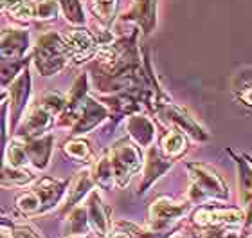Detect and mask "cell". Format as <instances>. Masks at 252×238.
<instances>
[{
	"label": "cell",
	"instance_id": "obj_18",
	"mask_svg": "<svg viewBox=\"0 0 252 238\" xmlns=\"http://www.w3.org/2000/svg\"><path fill=\"white\" fill-rule=\"evenodd\" d=\"M90 175H92L94 184H97L103 190H112V186L116 184V179H114V170H112L108 154H103L99 161H95L94 171Z\"/></svg>",
	"mask_w": 252,
	"mask_h": 238
},
{
	"label": "cell",
	"instance_id": "obj_8",
	"mask_svg": "<svg viewBox=\"0 0 252 238\" xmlns=\"http://www.w3.org/2000/svg\"><path fill=\"white\" fill-rule=\"evenodd\" d=\"M108 117V108L103 103L92 100V98H85L83 106H81V114H79L78 121L72 125V136H83L95 128L99 123H103Z\"/></svg>",
	"mask_w": 252,
	"mask_h": 238
},
{
	"label": "cell",
	"instance_id": "obj_28",
	"mask_svg": "<svg viewBox=\"0 0 252 238\" xmlns=\"http://www.w3.org/2000/svg\"><path fill=\"white\" fill-rule=\"evenodd\" d=\"M62 5H63V11H65V15L67 18L72 24H83V11H81V5H79L78 0H62Z\"/></svg>",
	"mask_w": 252,
	"mask_h": 238
},
{
	"label": "cell",
	"instance_id": "obj_4",
	"mask_svg": "<svg viewBox=\"0 0 252 238\" xmlns=\"http://www.w3.org/2000/svg\"><path fill=\"white\" fill-rule=\"evenodd\" d=\"M67 58L68 54L65 51V45H63V42L56 34H45V36L38 40L34 62H36L38 70L43 76L56 74L65 65Z\"/></svg>",
	"mask_w": 252,
	"mask_h": 238
},
{
	"label": "cell",
	"instance_id": "obj_29",
	"mask_svg": "<svg viewBox=\"0 0 252 238\" xmlns=\"http://www.w3.org/2000/svg\"><path fill=\"white\" fill-rule=\"evenodd\" d=\"M116 4L117 0H95L94 9L99 15L101 20L108 22L112 18V15H114V11H116Z\"/></svg>",
	"mask_w": 252,
	"mask_h": 238
},
{
	"label": "cell",
	"instance_id": "obj_24",
	"mask_svg": "<svg viewBox=\"0 0 252 238\" xmlns=\"http://www.w3.org/2000/svg\"><path fill=\"white\" fill-rule=\"evenodd\" d=\"M236 163L240 166V191L243 195V206L249 207L251 204V164L243 161L242 157H236Z\"/></svg>",
	"mask_w": 252,
	"mask_h": 238
},
{
	"label": "cell",
	"instance_id": "obj_1",
	"mask_svg": "<svg viewBox=\"0 0 252 238\" xmlns=\"http://www.w3.org/2000/svg\"><path fill=\"white\" fill-rule=\"evenodd\" d=\"M188 170L189 177L193 180L191 190H189V201L191 202H200L204 199L225 201L229 197V190H227L225 182L221 180V177L216 173L215 170L198 163H189Z\"/></svg>",
	"mask_w": 252,
	"mask_h": 238
},
{
	"label": "cell",
	"instance_id": "obj_9",
	"mask_svg": "<svg viewBox=\"0 0 252 238\" xmlns=\"http://www.w3.org/2000/svg\"><path fill=\"white\" fill-rule=\"evenodd\" d=\"M85 211H87V218H89V228L94 229V233L99 235V237H108L112 228L110 209L103 204L97 191L92 190L89 193Z\"/></svg>",
	"mask_w": 252,
	"mask_h": 238
},
{
	"label": "cell",
	"instance_id": "obj_30",
	"mask_svg": "<svg viewBox=\"0 0 252 238\" xmlns=\"http://www.w3.org/2000/svg\"><path fill=\"white\" fill-rule=\"evenodd\" d=\"M34 9H36V16L42 18V20L53 18V16L56 15V0H36Z\"/></svg>",
	"mask_w": 252,
	"mask_h": 238
},
{
	"label": "cell",
	"instance_id": "obj_6",
	"mask_svg": "<svg viewBox=\"0 0 252 238\" xmlns=\"http://www.w3.org/2000/svg\"><path fill=\"white\" fill-rule=\"evenodd\" d=\"M158 114L166 117L171 125H175L177 130H180L182 134H189L196 141H205L207 139V134L200 128L198 123L194 121L184 108H180V106L173 105V103H164V105L158 106Z\"/></svg>",
	"mask_w": 252,
	"mask_h": 238
},
{
	"label": "cell",
	"instance_id": "obj_3",
	"mask_svg": "<svg viewBox=\"0 0 252 238\" xmlns=\"http://www.w3.org/2000/svg\"><path fill=\"white\" fill-rule=\"evenodd\" d=\"M189 209H191V202H175L168 197H160L150 206V213H148L150 229L157 233H164L177 220L184 218Z\"/></svg>",
	"mask_w": 252,
	"mask_h": 238
},
{
	"label": "cell",
	"instance_id": "obj_23",
	"mask_svg": "<svg viewBox=\"0 0 252 238\" xmlns=\"http://www.w3.org/2000/svg\"><path fill=\"white\" fill-rule=\"evenodd\" d=\"M4 157H5V161H7V166H13V168L26 166L27 155H26V152H24V144H22L20 139H16V141H13L11 144L5 146Z\"/></svg>",
	"mask_w": 252,
	"mask_h": 238
},
{
	"label": "cell",
	"instance_id": "obj_2",
	"mask_svg": "<svg viewBox=\"0 0 252 238\" xmlns=\"http://www.w3.org/2000/svg\"><path fill=\"white\" fill-rule=\"evenodd\" d=\"M112 170H114V179L121 188H126L131 177L141 170L142 155L135 144H131L128 139L117 141L112 150L108 152Z\"/></svg>",
	"mask_w": 252,
	"mask_h": 238
},
{
	"label": "cell",
	"instance_id": "obj_34",
	"mask_svg": "<svg viewBox=\"0 0 252 238\" xmlns=\"http://www.w3.org/2000/svg\"><path fill=\"white\" fill-rule=\"evenodd\" d=\"M68 238H89L87 235H68Z\"/></svg>",
	"mask_w": 252,
	"mask_h": 238
},
{
	"label": "cell",
	"instance_id": "obj_11",
	"mask_svg": "<svg viewBox=\"0 0 252 238\" xmlns=\"http://www.w3.org/2000/svg\"><path fill=\"white\" fill-rule=\"evenodd\" d=\"M173 166V161L169 157H162L158 150L150 146L146 155V163H144V173H142V180L139 184V193H144L155 184V180H158L169 168Z\"/></svg>",
	"mask_w": 252,
	"mask_h": 238
},
{
	"label": "cell",
	"instance_id": "obj_32",
	"mask_svg": "<svg viewBox=\"0 0 252 238\" xmlns=\"http://www.w3.org/2000/svg\"><path fill=\"white\" fill-rule=\"evenodd\" d=\"M5 112H7V103L4 101V105L0 106V164L4 161L5 139H7V134H5Z\"/></svg>",
	"mask_w": 252,
	"mask_h": 238
},
{
	"label": "cell",
	"instance_id": "obj_25",
	"mask_svg": "<svg viewBox=\"0 0 252 238\" xmlns=\"http://www.w3.org/2000/svg\"><path fill=\"white\" fill-rule=\"evenodd\" d=\"M63 150H65V154L68 157H72L74 161H79V163H83V161H87L90 157V146L83 139H72V141H68L63 146Z\"/></svg>",
	"mask_w": 252,
	"mask_h": 238
},
{
	"label": "cell",
	"instance_id": "obj_19",
	"mask_svg": "<svg viewBox=\"0 0 252 238\" xmlns=\"http://www.w3.org/2000/svg\"><path fill=\"white\" fill-rule=\"evenodd\" d=\"M116 231L114 233H108V238H166L168 237V231L164 233H157V231H144V229H139L137 226L130 222H117L116 224Z\"/></svg>",
	"mask_w": 252,
	"mask_h": 238
},
{
	"label": "cell",
	"instance_id": "obj_21",
	"mask_svg": "<svg viewBox=\"0 0 252 238\" xmlns=\"http://www.w3.org/2000/svg\"><path fill=\"white\" fill-rule=\"evenodd\" d=\"M89 229V218L85 206H74L68 213L67 220V231L68 235H85Z\"/></svg>",
	"mask_w": 252,
	"mask_h": 238
},
{
	"label": "cell",
	"instance_id": "obj_31",
	"mask_svg": "<svg viewBox=\"0 0 252 238\" xmlns=\"http://www.w3.org/2000/svg\"><path fill=\"white\" fill-rule=\"evenodd\" d=\"M9 235L11 238H42L29 226H15L13 222L9 226Z\"/></svg>",
	"mask_w": 252,
	"mask_h": 238
},
{
	"label": "cell",
	"instance_id": "obj_26",
	"mask_svg": "<svg viewBox=\"0 0 252 238\" xmlns=\"http://www.w3.org/2000/svg\"><path fill=\"white\" fill-rule=\"evenodd\" d=\"M0 5H4L5 9H9L18 18H31L34 15L32 5L26 4L24 0H0Z\"/></svg>",
	"mask_w": 252,
	"mask_h": 238
},
{
	"label": "cell",
	"instance_id": "obj_36",
	"mask_svg": "<svg viewBox=\"0 0 252 238\" xmlns=\"http://www.w3.org/2000/svg\"><path fill=\"white\" fill-rule=\"evenodd\" d=\"M173 238H184V237H182V235H175Z\"/></svg>",
	"mask_w": 252,
	"mask_h": 238
},
{
	"label": "cell",
	"instance_id": "obj_10",
	"mask_svg": "<svg viewBox=\"0 0 252 238\" xmlns=\"http://www.w3.org/2000/svg\"><path fill=\"white\" fill-rule=\"evenodd\" d=\"M67 186L68 182H65V180H56L45 177V179H42L32 188L31 191L38 197V201H40V215L51 211V209H54V207L58 206Z\"/></svg>",
	"mask_w": 252,
	"mask_h": 238
},
{
	"label": "cell",
	"instance_id": "obj_22",
	"mask_svg": "<svg viewBox=\"0 0 252 238\" xmlns=\"http://www.w3.org/2000/svg\"><path fill=\"white\" fill-rule=\"evenodd\" d=\"M186 150V137L180 130H173L169 132L162 141V152L166 154V157H177Z\"/></svg>",
	"mask_w": 252,
	"mask_h": 238
},
{
	"label": "cell",
	"instance_id": "obj_27",
	"mask_svg": "<svg viewBox=\"0 0 252 238\" xmlns=\"http://www.w3.org/2000/svg\"><path fill=\"white\" fill-rule=\"evenodd\" d=\"M42 108L49 112V114H60L63 110V106H65V98L58 92H47V94H43L42 98Z\"/></svg>",
	"mask_w": 252,
	"mask_h": 238
},
{
	"label": "cell",
	"instance_id": "obj_15",
	"mask_svg": "<svg viewBox=\"0 0 252 238\" xmlns=\"http://www.w3.org/2000/svg\"><path fill=\"white\" fill-rule=\"evenodd\" d=\"M51 125H53V114H49L42 106H36V108H32L31 114L27 116L26 123L20 127L18 139L26 141V139L40 137L51 128Z\"/></svg>",
	"mask_w": 252,
	"mask_h": 238
},
{
	"label": "cell",
	"instance_id": "obj_5",
	"mask_svg": "<svg viewBox=\"0 0 252 238\" xmlns=\"http://www.w3.org/2000/svg\"><path fill=\"white\" fill-rule=\"evenodd\" d=\"M245 220V213L238 207H200L193 215L194 226L205 228H227L238 226Z\"/></svg>",
	"mask_w": 252,
	"mask_h": 238
},
{
	"label": "cell",
	"instance_id": "obj_14",
	"mask_svg": "<svg viewBox=\"0 0 252 238\" xmlns=\"http://www.w3.org/2000/svg\"><path fill=\"white\" fill-rule=\"evenodd\" d=\"M27 43H29L27 31L13 29V31L2 33V36H0V60L2 62H22Z\"/></svg>",
	"mask_w": 252,
	"mask_h": 238
},
{
	"label": "cell",
	"instance_id": "obj_7",
	"mask_svg": "<svg viewBox=\"0 0 252 238\" xmlns=\"http://www.w3.org/2000/svg\"><path fill=\"white\" fill-rule=\"evenodd\" d=\"M29 94H31V76L29 70H24L18 74V78L11 83L9 96H11V130H15L18 127V123L22 119V114L26 110L27 101H29Z\"/></svg>",
	"mask_w": 252,
	"mask_h": 238
},
{
	"label": "cell",
	"instance_id": "obj_35",
	"mask_svg": "<svg viewBox=\"0 0 252 238\" xmlns=\"http://www.w3.org/2000/svg\"><path fill=\"white\" fill-rule=\"evenodd\" d=\"M4 98H5V94H0V101H4Z\"/></svg>",
	"mask_w": 252,
	"mask_h": 238
},
{
	"label": "cell",
	"instance_id": "obj_20",
	"mask_svg": "<svg viewBox=\"0 0 252 238\" xmlns=\"http://www.w3.org/2000/svg\"><path fill=\"white\" fill-rule=\"evenodd\" d=\"M32 173L27 170L0 164V186H24L32 182Z\"/></svg>",
	"mask_w": 252,
	"mask_h": 238
},
{
	"label": "cell",
	"instance_id": "obj_33",
	"mask_svg": "<svg viewBox=\"0 0 252 238\" xmlns=\"http://www.w3.org/2000/svg\"><path fill=\"white\" fill-rule=\"evenodd\" d=\"M9 224V220H5V218H0V229L4 228V226H7Z\"/></svg>",
	"mask_w": 252,
	"mask_h": 238
},
{
	"label": "cell",
	"instance_id": "obj_13",
	"mask_svg": "<svg viewBox=\"0 0 252 238\" xmlns=\"http://www.w3.org/2000/svg\"><path fill=\"white\" fill-rule=\"evenodd\" d=\"M53 134H45V136H40V137L22 141L24 152L27 155V163H32L38 170L47 168L49 159H51V154H53Z\"/></svg>",
	"mask_w": 252,
	"mask_h": 238
},
{
	"label": "cell",
	"instance_id": "obj_17",
	"mask_svg": "<svg viewBox=\"0 0 252 238\" xmlns=\"http://www.w3.org/2000/svg\"><path fill=\"white\" fill-rule=\"evenodd\" d=\"M128 132H130L131 139L142 148H150L155 141L153 123L144 116H131V119L128 121Z\"/></svg>",
	"mask_w": 252,
	"mask_h": 238
},
{
	"label": "cell",
	"instance_id": "obj_16",
	"mask_svg": "<svg viewBox=\"0 0 252 238\" xmlns=\"http://www.w3.org/2000/svg\"><path fill=\"white\" fill-rule=\"evenodd\" d=\"M92 186H94V180H92V175H90L89 170L79 171L78 177L74 179L72 186L68 188V195H67V201H65V206H63V213H67L68 209L78 206L79 202L83 201L85 197L92 191Z\"/></svg>",
	"mask_w": 252,
	"mask_h": 238
},
{
	"label": "cell",
	"instance_id": "obj_12",
	"mask_svg": "<svg viewBox=\"0 0 252 238\" xmlns=\"http://www.w3.org/2000/svg\"><path fill=\"white\" fill-rule=\"evenodd\" d=\"M63 45H65L68 58H74L76 62H85L94 54L95 38L89 31L78 29V31L68 33L67 36L63 38Z\"/></svg>",
	"mask_w": 252,
	"mask_h": 238
}]
</instances>
